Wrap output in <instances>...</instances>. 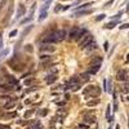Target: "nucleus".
Wrapping results in <instances>:
<instances>
[{
	"label": "nucleus",
	"instance_id": "28",
	"mask_svg": "<svg viewBox=\"0 0 129 129\" xmlns=\"http://www.w3.org/2000/svg\"><path fill=\"white\" fill-rule=\"evenodd\" d=\"M34 112H35V110H28V111H26L25 115H23V116H25V119H28V117H30L32 114H34Z\"/></svg>",
	"mask_w": 129,
	"mask_h": 129
},
{
	"label": "nucleus",
	"instance_id": "25",
	"mask_svg": "<svg viewBox=\"0 0 129 129\" xmlns=\"http://www.w3.org/2000/svg\"><path fill=\"white\" fill-rule=\"evenodd\" d=\"M107 92L109 93H112L114 90H112V81L109 79V81H107Z\"/></svg>",
	"mask_w": 129,
	"mask_h": 129
},
{
	"label": "nucleus",
	"instance_id": "47",
	"mask_svg": "<svg viewBox=\"0 0 129 129\" xmlns=\"http://www.w3.org/2000/svg\"><path fill=\"white\" fill-rule=\"evenodd\" d=\"M64 102H66V101H62V102H58L57 105H58V106H63V105H64Z\"/></svg>",
	"mask_w": 129,
	"mask_h": 129
},
{
	"label": "nucleus",
	"instance_id": "7",
	"mask_svg": "<svg viewBox=\"0 0 129 129\" xmlns=\"http://www.w3.org/2000/svg\"><path fill=\"white\" fill-rule=\"evenodd\" d=\"M90 13H93V9L75 10V12H74V16H75V17H80V16H87V14H90Z\"/></svg>",
	"mask_w": 129,
	"mask_h": 129
},
{
	"label": "nucleus",
	"instance_id": "30",
	"mask_svg": "<svg viewBox=\"0 0 129 129\" xmlns=\"http://www.w3.org/2000/svg\"><path fill=\"white\" fill-rule=\"evenodd\" d=\"M40 59H41V61H52V57L48 56V54H44V56L40 57Z\"/></svg>",
	"mask_w": 129,
	"mask_h": 129
},
{
	"label": "nucleus",
	"instance_id": "31",
	"mask_svg": "<svg viewBox=\"0 0 129 129\" xmlns=\"http://www.w3.org/2000/svg\"><path fill=\"white\" fill-rule=\"evenodd\" d=\"M31 19H32V17H27V18L22 19V21H21V25H25V23H28V22H30Z\"/></svg>",
	"mask_w": 129,
	"mask_h": 129
},
{
	"label": "nucleus",
	"instance_id": "29",
	"mask_svg": "<svg viewBox=\"0 0 129 129\" xmlns=\"http://www.w3.org/2000/svg\"><path fill=\"white\" fill-rule=\"evenodd\" d=\"M67 115V110H59L57 112V116H66Z\"/></svg>",
	"mask_w": 129,
	"mask_h": 129
},
{
	"label": "nucleus",
	"instance_id": "32",
	"mask_svg": "<svg viewBox=\"0 0 129 129\" xmlns=\"http://www.w3.org/2000/svg\"><path fill=\"white\" fill-rule=\"evenodd\" d=\"M34 81H35V80L32 79V78H31V79H27V80H25V85H31Z\"/></svg>",
	"mask_w": 129,
	"mask_h": 129
},
{
	"label": "nucleus",
	"instance_id": "37",
	"mask_svg": "<svg viewBox=\"0 0 129 129\" xmlns=\"http://www.w3.org/2000/svg\"><path fill=\"white\" fill-rule=\"evenodd\" d=\"M126 28H129V23H124L120 26V30H126Z\"/></svg>",
	"mask_w": 129,
	"mask_h": 129
},
{
	"label": "nucleus",
	"instance_id": "39",
	"mask_svg": "<svg viewBox=\"0 0 129 129\" xmlns=\"http://www.w3.org/2000/svg\"><path fill=\"white\" fill-rule=\"evenodd\" d=\"M78 128H79V129H88V125H85V124H79Z\"/></svg>",
	"mask_w": 129,
	"mask_h": 129
},
{
	"label": "nucleus",
	"instance_id": "3",
	"mask_svg": "<svg viewBox=\"0 0 129 129\" xmlns=\"http://www.w3.org/2000/svg\"><path fill=\"white\" fill-rule=\"evenodd\" d=\"M92 41H94V40H93V36L89 35V34H85V35L79 40V44H80L81 48H85V47H88Z\"/></svg>",
	"mask_w": 129,
	"mask_h": 129
},
{
	"label": "nucleus",
	"instance_id": "9",
	"mask_svg": "<svg viewBox=\"0 0 129 129\" xmlns=\"http://www.w3.org/2000/svg\"><path fill=\"white\" fill-rule=\"evenodd\" d=\"M57 74H49L48 76L45 78V83L47 84H53L54 81H57Z\"/></svg>",
	"mask_w": 129,
	"mask_h": 129
},
{
	"label": "nucleus",
	"instance_id": "21",
	"mask_svg": "<svg viewBox=\"0 0 129 129\" xmlns=\"http://www.w3.org/2000/svg\"><path fill=\"white\" fill-rule=\"evenodd\" d=\"M16 101L17 100H10L8 103H5V106H4V109H12V107L16 105Z\"/></svg>",
	"mask_w": 129,
	"mask_h": 129
},
{
	"label": "nucleus",
	"instance_id": "8",
	"mask_svg": "<svg viewBox=\"0 0 129 129\" xmlns=\"http://www.w3.org/2000/svg\"><path fill=\"white\" fill-rule=\"evenodd\" d=\"M25 12H26V9H25L23 4H19L18 5V9H17V13H16V19H19L21 17L25 14Z\"/></svg>",
	"mask_w": 129,
	"mask_h": 129
},
{
	"label": "nucleus",
	"instance_id": "6",
	"mask_svg": "<svg viewBox=\"0 0 129 129\" xmlns=\"http://www.w3.org/2000/svg\"><path fill=\"white\" fill-rule=\"evenodd\" d=\"M116 79L119 81H128V72L125 70H119L116 74Z\"/></svg>",
	"mask_w": 129,
	"mask_h": 129
},
{
	"label": "nucleus",
	"instance_id": "16",
	"mask_svg": "<svg viewBox=\"0 0 129 129\" xmlns=\"http://www.w3.org/2000/svg\"><path fill=\"white\" fill-rule=\"evenodd\" d=\"M50 66H53L52 61H41L40 62V67H43V69H49Z\"/></svg>",
	"mask_w": 129,
	"mask_h": 129
},
{
	"label": "nucleus",
	"instance_id": "20",
	"mask_svg": "<svg viewBox=\"0 0 129 129\" xmlns=\"http://www.w3.org/2000/svg\"><path fill=\"white\" fill-rule=\"evenodd\" d=\"M121 90H123L124 93H129V80H128V81H124L123 87H121Z\"/></svg>",
	"mask_w": 129,
	"mask_h": 129
},
{
	"label": "nucleus",
	"instance_id": "12",
	"mask_svg": "<svg viewBox=\"0 0 129 129\" xmlns=\"http://www.w3.org/2000/svg\"><path fill=\"white\" fill-rule=\"evenodd\" d=\"M84 121L87 123L88 125L89 124H94L95 123V116L94 115H85L84 116Z\"/></svg>",
	"mask_w": 129,
	"mask_h": 129
},
{
	"label": "nucleus",
	"instance_id": "36",
	"mask_svg": "<svg viewBox=\"0 0 129 129\" xmlns=\"http://www.w3.org/2000/svg\"><path fill=\"white\" fill-rule=\"evenodd\" d=\"M105 17H106V14H100V16H97V17H95V21H102Z\"/></svg>",
	"mask_w": 129,
	"mask_h": 129
},
{
	"label": "nucleus",
	"instance_id": "38",
	"mask_svg": "<svg viewBox=\"0 0 129 129\" xmlns=\"http://www.w3.org/2000/svg\"><path fill=\"white\" fill-rule=\"evenodd\" d=\"M39 87H32V88H30V89H27L26 90V93H31V92H34V90H36Z\"/></svg>",
	"mask_w": 129,
	"mask_h": 129
},
{
	"label": "nucleus",
	"instance_id": "13",
	"mask_svg": "<svg viewBox=\"0 0 129 129\" xmlns=\"http://www.w3.org/2000/svg\"><path fill=\"white\" fill-rule=\"evenodd\" d=\"M106 119L109 123H112L114 121V116L111 115V106L109 105L107 106V110H106Z\"/></svg>",
	"mask_w": 129,
	"mask_h": 129
},
{
	"label": "nucleus",
	"instance_id": "10",
	"mask_svg": "<svg viewBox=\"0 0 129 129\" xmlns=\"http://www.w3.org/2000/svg\"><path fill=\"white\" fill-rule=\"evenodd\" d=\"M40 50H41V52H50V53H52V52L56 50V48L52 47L50 44H43V45L40 47Z\"/></svg>",
	"mask_w": 129,
	"mask_h": 129
},
{
	"label": "nucleus",
	"instance_id": "1",
	"mask_svg": "<svg viewBox=\"0 0 129 129\" xmlns=\"http://www.w3.org/2000/svg\"><path fill=\"white\" fill-rule=\"evenodd\" d=\"M85 34H87V30L85 28H79V27H74L70 32V39L72 40H80Z\"/></svg>",
	"mask_w": 129,
	"mask_h": 129
},
{
	"label": "nucleus",
	"instance_id": "23",
	"mask_svg": "<svg viewBox=\"0 0 129 129\" xmlns=\"http://www.w3.org/2000/svg\"><path fill=\"white\" fill-rule=\"evenodd\" d=\"M31 129H44V128H43V125H41L40 121H34V124H32Z\"/></svg>",
	"mask_w": 129,
	"mask_h": 129
},
{
	"label": "nucleus",
	"instance_id": "17",
	"mask_svg": "<svg viewBox=\"0 0 129 129\" xmlns=\"http://www.w3.org/2000/svg\"><path fill=\"white\" fill-rule=\"evenodd\" d=\"M98 103H100V98H94V100H90V101H88V102H87V106H89V107H93V106L98 105Z\"/></svg>",
	"mask_w": 129,
	"mask_h": 129
},
{
	"label": "nucleus",
	"instance_id": "15",
	"mask_svg": "<svg viewBox=\"0 0 129 129\" xmlns=\"http://www.w3.org/2000/svg\"><path fill=\"white\" fill-rule=\"evenodd\" d=\"M102 63V57L100 56H95L90 59V64H101Z\"/></svg>",
	"mask_w": 129,
	"mask_h": 129
},
{
	"label": "nucleus",
	"instance_id": "19",
	"mask_svg": "<svg viewBox=\"0 0 129 129\" xmlns=\"http://www.w3.org/2000/svg\"><path fill=\"white\" fill-rule=\"evenodd\" d=\"M80 79H81L83 81H88V80L90 79V74H89V72H84V74H81V75H80Z\"/></svg>",
	"mask_w": 129,
	"mask_h": 129
},
{
	"label": "nucleus",
	"instance_id": "26",
	"mask_svg": "<svg viewBox=\"0 0 129 129\" xmlns=\"http://www.w3.org/2000/svg\"><path fill=\"white\" fill-rule=\"evenodd\" d=\"M116 21H114V22H110V23H107L106 26H105V28H109V30H111V28H114L115 26H116Z\"/></svg>",
	"mask_w": 129,
	"mask_h": 129
},
{
	"label": "nucleus",
	"instance_id": "43",
	"mask_svg": "<svg viewBox=\"0 0 129 129\" xmlns=\"http://www.w3.org/2000/svg\"><path fill=\"white\" fill-rule=\"evenodd\" d=\"M26 49L31 53V52H32V45H30V44H28V45H26Z\"/></svg>",
	"mask_w": 129,
	"mask_h": 129
},
{
	"label": "nucleus",
	"instance_id": "14",
	"mask_svg": "<svg viewBox=\"0 0 129 129\" xmlns=\"http://www.w3.org/2000/svg\"><path fill=\"white\" fill-rule=\"evenodd\" d=\"M84 49L87 50L88 53H89V52H93V50H95V49H97V44H95V41H92L90 44H89L88 47H85Z\"/></svg>",
	"mask_w": 129,
	"mask_h": 129
},
{
	"label": "nucleus",
	"instance_id": "27",
	"mask_svg": "<svg viewBox=\"0 0 129 129\" xmlns=\"http://www.w3.org/2000/svg\"><path fill=\"white\" fill-rule=\"evenodd\" d=\"M12 10H13V4L10 3V5H9V10H8V16H7V22H8V19L10 18V16H12Z\"/></svg>",
	"mask_w": 129,
	"mask_h": 129
},
{
	"label": "nucleus",
	"instance_id": "40",
	"mask_svg": "<svg viewBox=\"0 0 129 129\" xmlns=\"http://www.w3.org/2000/svg\"><path fill=\"white\" fill-rule=\"evenodd\" d=\"M16 35H17V30H13V31L9 34V36H10V38H14Z\"/></svg>",
	"mask_w": 129,
	"mask_h": 129
},
{
	"label": "nucleus",
	"instance_id": "18",
	"mask_svg": "<svg viewBox=\"0 0 129 129\" xmlns=\"http://www.w3.org/2000/svg\"><path fill=\"white\" fill-rule=\"evenodd\" d=\"M90 5H93V3H85V4H83V5H79L75 10H84V9H88Z\"/></svg>",
	"mask_w": 129,
	"mask_h": 129
},
{
	"label": "nucleus",
	"instance_id": "2",
	"mask_svg": "<svg viewBox=\"0 0 129 129\" xmlns=\"http://www.w3.org/2000/svg\"><path fill=\"white\" fill-rule=\"evenodd\" d=\"M84 94H85V95H88V97H94V98H97V97L101 94V89H100V87L89 85L87 89H84Z\"/></svg>",
	"mask_w": 129,
	"mask_h": 129
},
{
	"label": "nucleus",
	"instance_id": "48",
	"mask_svg": "<svg viewBox=\"0 0 129 129\" xmlns=\"http://www.w3.org/2000/svg\"><path fill=\"white\" fill-rule=\"evenodd\" d=\"M126 62H129V54H126Z\"/></svg>",
	"mask_w": 129,
	"mask_h": 129
},
{
	"label": "nucleus",
	"instance_id": "49",
	"mask_svg": "<svg viewBox=\"0 0 129 129\" xmlns=\"http://www.w3.org/2000/svg\"><path fill=\"white\" fill-rule=\"evenodd\" d=\"M115 129H120V126H119V125H116V126H115Z\"/></svg>",
	"mask_w": 129,
	"mask_h": 129
},
{
	"label": "nucleus",
	"instance_id": "35",
	"mask_svg": "<svg viewBox=\"0 0 129 129\" xmlns=\"http://www.w3.org/2000/svg\"><path fill=\"white\" fill-rule=\"evenodd\" d=\"M123 16V12H119V13H117V14H115L114 17H112V19H117V18H119L120 19V17Z\"/></svg>",
	"mask_w": 129,
	"mask_h": 129
},
{
	"label": "nucleus",
	"instance_id": "4",
	"mask_svg": "<svg viewBox=\"0 0 129 129\" xmlns=\"http://www.w3.org/2000/svg\"><path fill=\"white\" fill-rule=\"evenodd\" d=\"M49 7H50V2H47L44 5L41 7V9H40V16H39V21H40V22H41V21H44V19L47 18Z\"/></svg>",
	"mask_w": 129,
	"mask_h": 129
},
{
	"label": "nucleus",
	"instance_id": "42",
	"mask_svg": "<svg viewBox=\"0 0 129 129\" xmlns=\"http://www.w3.org/2000/svg\"><path fill=\"white\" fill-rule=\"evenodd\" d=\"M3 48V35L0 34V49Z\"/></svg>",
	"mask_w": 129,
	"mask_h": 129
},
{
	"label": "nucleus",
	"instance_id": "11",
	"mask_svg": "<svg viewBox=\"0 0 129 129\" xmlns=\"http://www.w3.org/2000/svg\"><path fill=\"white\" fill-rule=\"evenodd\" d=\"M100 67H101V64H90L89 69H88V72H89L90 75H94V74L98 72Z\"/></svg>",
	"mask_w": 129,
	"mask_h": 129
},
{
	"label": "nucleus",
	"instance_id": "45",
	"mask_svg": "<svg viewBox=\"0 0 129 129\" xmlns=\"http://www.w3.org/2000/svg\"><path fill=\"white\" fill-rule=\"evenodd\" d=\"M105 50L106 52L109 50V43H107V41H105Z\"/></svg>",
	"mask_w": 129,
	"mask_h": 129
},
{
	"label": "nucleus",
	"instance_id": "50",
	"mask_svg": "<svg viewBox=\"0 0 129 129\" xmlns=\"http://www.w3.org/2000/svg\"><path fill=\"white\" fill-rule=\"evenodd\" d=\"M126 10H128V12H129V4H128V7H126Z\"/></svg>",
	"mask_w": 129,
	"mask_h": 129
},
{
	"label": "nucleus",
	"instance_id": "22",
	"mask_svg": "<svg viewBox=\"0 0 129 129\" xmlns=\"http://www.w3.org/2000/svg\"><path fill=\"white\" fill-rule=\"evenodd\" d=\"M8 53H9V49H8V48H5V49L2 52V53H0V62H2V61H3V59H4L7 56H8Z\"/></svg>",
	"mask_w": 129,
	"mask_h": 129
},
{
	"label": "nucleus",
	"instance_id": "51",
	"mask_svg": "<svg viewBox=\"0 0 129 129\" xmlns=\"http://www.w3.org/2000/svg\"><path fill=\"white\" fill-rule=\"evenodd\" d=\"M128 101H129V97H128Z\"/></svg>",
	"mask_w": 129,
	"mask_h": 129
},
{
	"label": "nucleus",
	"instance_id": "5",
	"mask_svg": "<svg viewBox=\"0 0 129 129\" xmlns=\"http://www.w3.org/2000/svg\"><path fill=\"white\" fill-rule=\"evenodd\" d=\"M66 36H67V34H66V31H64V30H57L56 32H53V38H54L56 43L64 40Z\"/></svg>",
	"mask_w": 129,
	"mask_h": 129
},
{
	"label": "nucleus",
	"instance_id": "46",
	"mask_svg": "<svg viewBox=\"0 0 129 129\" xmlns=\"http://www.w3.org/2000/svg\"><path fill=\"white\" fill-rule=\"evenodd\" d=\"M112 3H114V0H110L109 3H106V4H105V7H110V5H111Z\"/></svg>",
	"mask_w": 129,
	"mask_h": 129
},
{
	"label": "nucleus",
	"instance_id": "44",
	"mask_svg": "<svg viewBox=\"0 0 129 129\" xmlns=\"http://www.w3.org/2000/svg\"><path fill=\"white\" fill-rule=\"evenodd\" d=\"M0 129H10V126H8V125H2V124H0Z\"/></svg>",
	"mask_w": 129,
	"mask_h": 129
},
{
	"label": "nucleus",
	"instance_id": "41",
	"mask_svg": "<svg viewBox=\"0 0 129 129\" xmlns=\"http://www.w3.org/2000/svg\"><path fill=\"white\" fill-rule=\"evenodd\" d=\"M47 114H48V110H41V111H40V115H41V116H44V115H47Z\"/></svg>",
	"mask_w": 129,
	"mask_h": 129
},
{
	"label": "nucleus",
	"instance_id": "34",
	"mask_svg": "<svg viewBox=\"0 0 129 129\" xmlns=\"http://www.w3.org/2000/svg\"><path fill=\"white\" fill-rule=\"evenodd\" d=\"M61 10H63V7H61V5L58 4V5H57V7L54 8V12L57 13V12H61Z\"/></svg>",
	"mask_w": 129,
	"mask_h": 129
},
{
	"label": "nucleus",
	"instance_id": "33",
	"mask_svg": "<svg viewBox=\"0 0 129 129\" xmlns=\"http://www.w3.org/2000/svg\"><path fill=\"white\" fill-rule=\"evenodd\" d=\"M31 28H32V26H28L26 30H23V32H22V36H26V35H27V32H28Z\"/></svg>",
	"mask_w": 129,
	"mask_h": 129
},
{
	"label": "nucleus",
	"instance_id": "24",
	"mask_svg": "<svg viewBox=\"0 0 129 129\" xmlns=\"http://www.w3.org/2000/svg\"><path fill=\"white\" fill-rule=\"evenodd\" d=\"M81 88V83H78V84H74L72 87H71V90L72 92H76V90H79Z\"/></svg>",
	"mask_w": 129,
	"mask_h": 129
}]
</instances>
